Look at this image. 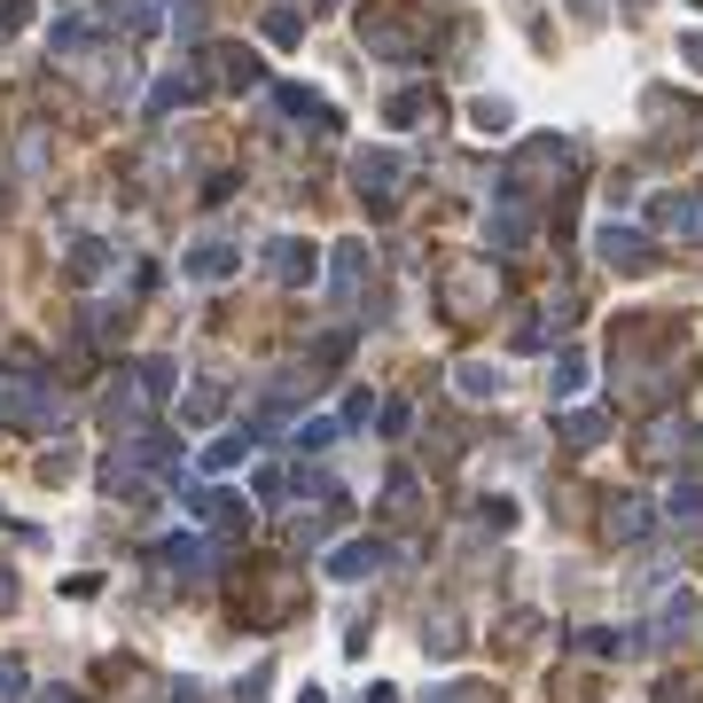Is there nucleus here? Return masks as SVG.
<instances>
[{"label":"nucleus","instance_id":"1","mask_svg":"<svg viewBox=\"0 0 703 703\" xmlns=\"http://www.w3.org/2000/svg\"><path fill=\"white\" fill-rule=\"evenodd\" d=\"M172 399V360H133L118 383H110V399H102V422L118 430V437H149V414Z\"/></svg>","mask_w":703,"mask_h":703},{"label":"nucleus","instance_id":"2","mask_svg":"<svg viewBox=\"0 0 703 703\" xmlns=\"http://www.w3.org/2000/svg\"><path fill=\"white\" fill-rule=\"evenodd\" d=\"M352 188H360V204L391 212V196H399V156L391 149H360V156H352Z\"/></svg>","mask_w":703,"mask_h":703},{"label":"nucleus","instance_id":"3","mask_svg":"<svg viewBox=\"0 0 703 703\" xmlns=\"http://www.w3.org/2000/svg\"><path fill=\"white\" fill-rule=\"evenodd\" d=\"M695 618H703V594H695V586H664V594H657V626H649V634H657V641H688V634H695Z\"/></svg>","mask_w":703,"mask_h":703},{"label":"nucleus","instance_id":"4","mask_svg":"<svg viewBox=\"0 0 703 703\" xmlns=\"http://www.w3.org/2000/svg\"><path fill=\"white\" fill-rule=\"evenodd\" d=\"M602 258H609V267H618V274H649V235L641 227H618V219H602Z\"/></svg>","mask_w":703,"mask_h":703},{"label":"nucleus","instance_id":"5","mask_svg":"<svg viewBox=\"0 0 703 703\" xmlns=\"http://www.w3.org/2000/svg\"><path fill=\"white\" fill-rule=\"evenodd\" d=\"M267 267H274V282H282V290H298V282H313V267H321V250H313L305 235H274V250H267Z\"/></svg>","mask_w":703,"mask_h":703},{"label":"nucleus","instance_id":"6","mask_svg":"<svg viewBox=\"0 0 703 703\" xmlns=\"http://www.w3.org/2000/svg\"><path fill=\"white\" fill-rule=\"evenodd\" d=\"M235 267H242V242H196V250L181 258V274H188V282H227Z\"/></svg>","mask_w":703,"mask_h":703},{"label":"nucleus","instance_id":"7","mask_svg":"<svg viewBox=\"0 0 703 703\" xmlns=\"http://www.w3.org/2000/svg\"><path fill=\"white\" fill-rule=\"evenodd\" d=\"M212 63H204V78H219V86H258L267 78V63H258L250 47H204Z\"/></svg>","mask_w":703,"mask_h":703},{"label":"nucleus","instance_id":"8","mask_svg":"<svg viewBox=\"0 0 703 703\" xmlns=\"http://www.w3.org/2000/svg\"><path fill=\"white\" fill-rule=\"evenodd\" d=\"M360 282H368V242H336V267H328L336 305H352V298H360Z\"/></svg>","mask_w":703,"mask_h":703},{"label":"nucleus","instance_id":"9","mask_svg":"<svg viewBox=\"0 0 703 703\" xmlns=\"http://www.w3.org/2000/svg\"><path fill=\"white\" fill-rule=\"evenodd\" d=\"M383 571V540H344L328 555V578H376Z\"/></svg>","mask_w":703,"mask_h":703},{"label":"nucleus","instance_id":"10","mask_svg":"<svg viewBox=\"0 0 703 703\" xmlns=\"http://www.w3.org/2000/svg\"><path fill=\"white\" fill-rule=\"evenodd\" d=\"M523 235H532V212H523V196L508 188L500 212H493V250H523Z\"/></svg>","mask_w":703,"mask_h":703},{"label":"nucleus","instance_id":"11","mask_svg":"<svg viewBox=\"0 0 703 703\" xmlns=\"http://www.w3.org/2000/svg\"><path fill=\"white\" fill-rule=\"evenodd\" d=\"M657 227H672L680 242H703V196H664L657 204Z\"/></svg>","mask_w":703,"mask_h":703},{"label":"nucleus","instance_id":"12","mask_svg":"<svg viewBox=\"0 0 703 703\" xmlns=\"http://www.w3.org/2000/svg\"><path fill=\"white\" fill-rule=\"evenodd\" d=\"M383 118L391 126H430L437 118V95H430V86H399V95L383 102Z\"/></svg>","mask_w":703,"mask_h":703},{"label":"nucleus","instance_id":"13","mask_svg":"<svg viewBox=\"0 0 703 703\" xmlns=\"http://www.w3.org/2000/svg\"><path fill=\"white\" fill-rule=\"evenodd\" d=\"M360 40H368V47H383V55H414V32H407L399 17H383V9H376V17H360Z\"/></svg>","mask_w":703,"mask_h":703},{"label":"nucleus","instance_id":"14","mask_svg":"<svg viewBox=\"0 0 703 703\" xmlns=\"http://www.w3.org/2000/svg\"><path fill=\"white\" fill-rule=\"evenodd\" d=\"M156 17H164L156 0H102V24H126L133 40H149V32H156Z\"/></svg>","mask_w":703,"mask_h":703},{"label":"nucleus","instance_id":"15","mask_svg":"<svg viewBox=\"0 0 703 703\" xmlns=\"http://www.w3.org/2000/svg\"><path fill=\"white\" fill-rule=\"evenodd\" d=\"M156 563H164V571H204V563H212V548H204L196 532H172V540L156 548Z\"/></svg>","mask_w":703,"mask_h":703},{"label":"nucleus","instance_id":"16","mask_svg":"<svg viewBox=\"0 0 703 703\" xmlns=\"http://www.w3.org/2000/svg\"><path fill=\"white\" fill-rule=\"evenodd\" d=\"M469 126H477V133H508V126H516V102H508V95H477V102H469Z\"/></svg>","mask_w":703,"mask_h":703},{"label":"nucleus","instance_id":"17","mask_svg":"<svg viewBox=\"0 0 703 703\" xmlns=\"http://www.w3.org/2000/svg\"><path fill=\"white\" fill-rule=\"evenodd\" d=\"M219 407H227V391H219V383H188V399H181V422H188V430H204Z\"/></svg>","mask_w":703,"mask_h":703},{"label":"nucleus","instance_id":"18","mask_svg":"<svg viewBox=\"0 0 703 703\" xmlns=\"http://www.w3.org/2000/svg\"><path fill=\"white\" fill-rule=\"evenodd\" d=\"M274 102H282L290 118H305V126H328V102L313 95V86H274Z\"/></svg>","mask_w":703,"mask_h":703},{"label":"nucleus","instance_id":"19","mask_svg":"<svg viewBox=\"0 0 703 703\" xmlns=\"http://www.w3.org/2000/svg\"><path fill=\"white\" fill-rule=\"evenodd\" d=\"M548 383H555V399L586 391V352H555V368H548Z\"/></svg>","mask_w":703,"mask_h":703},{"label":"nucleus","instance_id":"20","mask_svg":"<svg viewBox=\"0 0 703 703\" xmlns=\"http://www.w3.org/2000/svg\"><path fill=\"white\" fill-rule=\"evenodd\" d=\"M204 95V78H164V86H149V118H164L172 102H196Z\"/></svg>","mask_w":703,"mask_h":703},{"label":"nucleus","instance_id":"21","mask_svg":"<svg viewBox=\"0 0 703 703\" xmlns=\"http://www.w3.org/2000/svg\"><path fill=\"white\" fill-rule=\"evenodd\" d=\"M336 430H344L336 414H313V422H298V454H328V446H336Z\"/></svg>","mask_w":703,"mask_h":703},{"label":"nucleus","instance_id":"22","mask_svg":"<svg viewBox=\"0 0 703 703\" xmlns=\"http://www.w3.org/2000/svg\"><path fill=\"white\" fill-rule=\"evenodd\" d=\"M250 446H258L250 430H242V437H219V446L204 454V469H212V477H219V469H242V462H250Z\"/></svg>","mask_w":703,"mask_h":703},{"label":"nucleus","instance_id":"23","mask_svg":"<svg viewBox=\"0 0 703 703\" xmlns=\"http://www.w3.org/2000/svg\"><path fill=\"white\" fill-rule=\"evenodd\" d=\"M609 532H618V540H641V532H649V500H618V508H609Z\"/></svg>","mask_w":703,"mask_h":703},{"label":"nucleus","instance_id":"24","mask_svg":"<svg viewBox=\"0 0 703 703\" xmlns=\"http://www.w3.org/2000/svg\"><path fill=\"white\" fill-rule=\"evenodd\" d=\"M454 383H462V399H500V391H508V376H500V368H462Z\"/></svg>","mask_w":703,"mask_h":703},{"label":"nucleus","instance_id":"25","mask_svg":"<svg viewBox=\"0 0 703 703\" xmlns=\"http://www.w3.org/2000/svg\"><path fill=\"white\" fill-rule=\"evenodd\" d=\"M267 40H274V47H298V40H305V17H298V9H267Z\"/></svg>","mask_w":703,"mask_h":703},{"label":"nucleus","instance_id":"26","mask_svg":"<svg viewBox=\"0 0 703 703\" xmlns=\"http://www.w3.org/2000/svg\"><path fill=\"white\" fill-rule=\"evenodd\" d=\"M609 422L594 414V407H578V414H563V437H571V446H594V437H602Z\"/></svg>","mask_w":703,"mask_h":703},{"label":"nucleus","instance_id":"27","mask_svg":"<svg viewBox=\"0 0 703 703\" xmlns=\"http://www.w3.org/2000/svg\"><path fill=\"white\" fill-rule=\"evenodd\" d=\"M102 267H110V250H102V242H78V250H71V274H78V282H95Z\"/></svg>","mask_w":703,"mask_h":703},{"label":"nucleus","instance_id":"28","mask_svg":"<svg viewBox=\"0 0 703 703\" xmlns=\"http://www.w3.org/2000/svg\"><path fill=\"white\" fill-rule=\"evenodd\" d=\"M664 516H703V485H695V477L672 485V493H664Z\"/></svg>","mask_w":703,"mask_h":703},{"label":"nucleus","instance_id":"29","mask_svg":"<svg viewBox=\"0 0 703 703\" xmlns=\"http://www.w3.org/2000/svg\"><path fill=\"white\" fill-rule=\"evenodd\" d=\"M86 40H95V24H86V17H63V24H55V47H63V55H78Z\"/></svg>","mask_w":703,"mask_h":703},{"label":"nucleus","instance_id":"30","mask_svg":"<svg viewBox=\"0 0 703 703\" xmlns=\"http://www.w3.org/2000/svg\"><path fill=\"white\" fill-rule=\"evenodd\" d=\"M32 24V0H0V32H24Z\"/></svg>","mask_w":703,"mask_h":703},{"label":"nucleus","instance_id":"31","mask_svg":"<svg viewBox=\"0 0 703 703\" xmlns=\"http://www.w3.org/2000/svg\"><path fill=\"white\" fill-rule=\"evenodd\" d=\"M267 680H274V672H267V664H258V672H250V680L235 688V703H267Z\"/></svg>","mask_w":703,"mask_h":703},{"label":"nucleus","instance_id":"32","mask_svg":"<svg viewBox=\"0 0 703 703\" xmlns=\"http://www.w3.org/2000/svg\"><path fill=\"white\" fill-rule=\"evenodd\" d=\"M680 55H688V71L703 78V32H688V40H680Z\"/></svg>","mask_w":703,"mask_h":703},{"label":"nucleus","instance_id":"33","mask_svg":"<svg viewBox=\"0 0 703 703\" xmlns=\"http://www.w3.org/2000/svg\"><path fill=\"white\" fill-rule=\"evenodd\" d=\"M17 680H24V672H17L9 657H0V703H17Z\"/></svg>","mask_w":703,"mask_h":703},{"label":"nucleus","instance_id":"34","mask_svg":"<svg viewBox=\"0 0 703 703\" xmlns=\"http://www.w3.org/2000/svg\"><path fill=\"white\" fill-rule=\"evenodd\" d=\"M9 602H17V571H9V563H0V609H9Z\"/></svg>","mask_w":703,"mask_h":703},{"label":"nucleus","instance_id":"35","mask_svg":"<svg viewBox=\"0 0 703 703\" xmlns=\"http://www.w3.org/2000/svg\"><path fill=\"white\" fill-rule=\"evenodd\" d=\"M32 703H71V695H55V688H47V695H32Z\"/></svg>","mask_w":703,"mask_h":703},{"label":"nucleus","instance_id":"36","mask_svg":"<svg viewBox=\"0 0 703 703\" xmlns=\"http://www.w3.org/2000/svg\"><path fill=\"white\" fill-rule=\"evenodd\" d=\"M437 703H454V695H437Z\"/></svg>","mask_w":703,"mask_h":703}]
</instances>
